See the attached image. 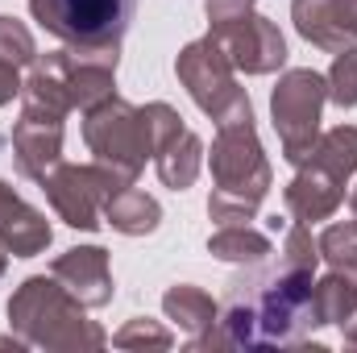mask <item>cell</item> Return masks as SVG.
I'll use <instances>...</instances> for the list:
<instances>
[{
	"label": "cell",
	"instance_id": "obj_13",
	"mask_svg": "<svg viewBox=\"0 0 357 353\" xmlns=\"http://www.w3.org/2000/svg\"><path fill=\"white\" fill-rule=\"evenodd\" d=\"M54 229L50 220L29 208L4 179H0V246L13 254V258H38L46 246H50Z\"/></svg>",
	"mask_w": 357,
	"mask_h": 353
},
{
	"label": "cell",
	"instance_id": "obj_12",
	"mask_svg": "<svg viewBox=\"0 0 357 353\" xmlns=\"http://www.w3.org/2000/svg\"><path fill=\"white\" fill-rule=\"evenodd\" d=\"M50 274L84 303V308H104L112 299V266L108 250L100 246H75L50 262Z\"/></svg>",
	"mask_w": 357,
	"mask_h": 353
},
{
	"label": "cell",
	"instance_id": "obj_28",
	"mask_svg": "<svg viewBox=\"0 0 357 353\" xmlns=\"http://www.w3.org/2000/svg\"><path fill=\"white\" fill-rule=\"evenodd\" d=\"M4 266H8V250L0 246V274H4Z\"/></svg>",
	"mask_w": 357,
	"mask_h": 353
},
{
	"label": "cell",
	"instance_id": "obj_29",
	"mask_svg": "<svg viewBox=\"0 0 357 353\" xmlns=\"http://www.w3.org/2000/svg\"><path fill=\"white\" fill-rule=\"evenodd\" d=\"M349 212H354V220H357V187H354V195H349Z\"/></svg>",
	"mask_w": 357,
	"mask_h": 353
},
{
	"label": "cell",
	"instance_id": "obj_6",
	"mask_svg": "<svg viewBox=\"0 0 357 353\" xmlns=\"http://www.w3.org/2000/svg\"><path fill=\"white\" fill-rule=\"evenodd\" d=\"M137 0H46L33 21L54 33L63 46L121 50V38L133 21Z\"/></svg>",
	"mask_w": 357,
	"mask_h": 353
},
{
	"label": "cell",
	"instance_id": "obj_2",
	"mask_svg": "<svg viewBox=\"0 0 357 353\" xmlns=\"http://www.w3.org/2000/svg\"><path fill=\"white\" fill-rule=\"evenodd\" d=\"M8 324H13L17 337H25V345L54 350V353H88L108 341L104 329L84 316V303L54 274L50 278L33 274L13 291Z\"/></svg>",
	"mask_w": 357,
	"mask_h": 353
},
{
	"label": "cell",
	"instance_id": "obj_8",
	"mask_svg": "<svg viewBox=\"0 0 357 353\" xmlns=\"http://www.w3.org/2000/svg\"><path fill=\"white\" fill-rule=\"evenodd\" d=\"M142 117H146V129H150V150H154L158 179L171 191H187L199 179V167H204V142L183 125V117L167 100L146 104Z\"/></svg>",
	"mask_w": 357,
	"mask_h": 353
},
{
	"label": "cell",
	"instance_id": "obj_17",
	"mask_svg": "<svg viewBox=\"0 0 357 353\" xmlns=\"http://www.w3.org/2000/svg\"><path fill=\"white\" fill-rule=\"evenodd\" d=\"M208 254L220 258V262L258 266V262H266L274 250H270V237L258 233L254 225H220V229L208 237Z\"/></svg>",
	"mask_w": 357,
	"mask_h": 353
},
{
	"label": "cell",
	"instance_id": "obj_23",
	"mask_svg": "<svg viewBox=\"0 0 357 353\" xmlns=\"http://www.w3.org/2000/svg\"><path fill=\"white\" fill-rule=\"evenodd\" d=\"M112 345H116V350H171L175 337H171L158 320L137 316V320H129V324L112 337Z\"/></svg>",
	"mask_w": 357,
	"mask_h": 353
},
{
	"label": "cell",
	"instance_id": "obj_10",
	"mask_svg": "<svg viewBox=\"0 0 357 353\" xmlns=\"http://www.w3.org/2000/svg\"><path fill=\"white\" fill-rule=\"evenodd\" d=\"M63 121L67 117H59V112L21 104V121L13 129V163L25 179L38 183L54 163H63Z\"/></svg>",
	"mask_w": 357,
	"mask_h": 353
},
{
	"label": "cell",
	"instance_id": "obj_15",
	"mask_svg": "<svg viewBox=\"0 0 357 353\" xmlns=\"http://www.w3.org/2000/svg\"><path fill=\"white\" fill-rule=\"evenodd\" d=\"M162 312H167V320H175L178 329L187 333V345L191 350H199V341L216 329V320H220V308H216V299L204 291V287H191V283H175L167 295H162Z\"/></svg>",
	"mask_w": 357,
	"mask_h": 353
},
{
	"label": "cell",
	"instance_id": "obj_4",
	"mask_svg": "<svg viewBox=\"0 0 357 353\" xmlns=\"http://www.w3.org/2000/svg\"><path fill=\"white\" fill-rule=\"evenodd\" d=\"M328 104V80L312 67H295L278 80L270 96V121L282 142V158L291 167H303L312 146L320 142V112Z\"/></svg>",
	"mask_w": 357,
	"mask_h": 353
},
{
	"label": "cell",
	"instance_id": "obj_18",
	"mask_svg": "<svg viewBox=\"0 0 357 353\" xmlns=\"http://www.w3.org/2000/svg\"><path fill=\"white\" fill-rule=\"evenodd\" d=\"M303 167H320L324 175L349 183V175H357V125H337V129L320 133V142L312 146Z\"/></svg>",
	"mask_w": 357,
	"mask_h": 353
},
{
	"label": "cell",
	"instance_id": "obj_5",
	"mask_svg": "<svg viewBox=\"0 0 357 353\" xmlns=\"http://www.w3.org/2000/svg\"><path fill=\"white\" fill-rule=\"evenodd\" d=\"M233 71H237V67L229 63V54L220 50V42H216L212 33L187 42L175 59L178 84H183L187 96L199 104V112H208L216 125L229 121V117H237V112H245V108H254L250 96H245V88H237V75H233Z\"/></svg>",
	"mask_w": 357,
	"mask_h": 353
},
{
	"label": "cell",
	"instance_id": "obj_9",
	"mask_svg": "<svg viewBox=\"0 0 357 353\" xmlns=\"http://www.w3.org/2000/svg\"><path fill=\"white\" fill-rule=\"evenodd\" d=\"M212 38L220 42V50L229 54V63L245 75H270L287 63V38L278 33V25L262 17V13H250L241 21H229V25H216Z\"/></svg>",
	"mask_w": 357,
	"mask_h": 353
},
{
	"label": "cell",
	"instance_id": "obj_16",
	"mask_svg": "<svg viewBox=\"0 0 357 353\" xmlns=\"http://www.w3.org/2000/svg\"><path fill=\"white\" fill-rule=\"evenodd\" d=\"M104 220L125 237H150L162 225V208H158L154 195H146L142 187L129 183V187H121L104 200Z\"/></svg>",
	"mask_w": 357,
	"mask_h": 353
},
{
	"label": "cell",
	"instance_id": "obj_7",
	"mask_svg": "<svg viewBox=\"0 0 357 353\" xmlns=\"http://www.w3.org/2000/svg\"><path fill=\"white\" fill-rule=\"evenodd\" d=\"M38 183H42L50 208L59 212V220L71 225V229H84V233L100 229V220H104V200H108L112 191L129 187L125 179L116 175V171H108L104 163H91V167L54 163Z\"/></svg>",
	"mask_w": 357,
	"mask_h": 353
},
{
	"label": "cell",
	"instance_id": "obj_1",
	"mask_svg": "<svg viewBox=\"0 0 357 353\" xmlns=\"http://www.w3.org/2000/svg\"><path fill=\"white\" fill-rule=\"evenodd\" d=\"M212 195H208V216L216 225H250L270 191V163L262 154L258 129H254V108L229 117L216 125L212 142Z\"/></svg>",
	"mask_w": 357,
	"mask_h": 353
},
{
	"label": "cell",
	"instance_id": "obj_24",
	"mask_svg": "<svg viewBox=\"0 0 357 353\" xmlns=\"http://www.w3.org/2000/svg\"><path fill=\"white\" fill-rule=\"evenodd\" d=\"M0 59H8L17 67H33V59H38V42L17 17H0Z\"/></svg>",
	"mask_w": 357,
	"mask_h": 353
},
{
	"label": "cell",
	"instance_id": "obj_26",
	"mask_svg": "<svg viewBox=\"0 0 357 353\" xmlns=\"http://www.w3.org/2000/svg\"><path fill=\"white\" fill-rule=\"evenodd\" d=\"M21 67L17 63H8V59H0V104H13L17 96H21Z\"/></svg>",
	"mask_w": 357,
	"mask_h": 353
},
{
	"label": "cell",
	"instance_id": "obj_14",
	"mask_svg": "<svg viewBox=\"0 0 357 353\" xmlns=\"http://www.w3.org/2000/svg\"><path fill=\"white\" fill-rule=\"evenodd\" d=\"M282 204H287L291 220H299V225L328 220L345 204V183L324 175L320 167H295V179L282 191Z\"/></svg>",
	"mask_w": 357,
	"mask_h": 353
},
{
	"label": "cell",
	"instance_id": "obj_30",
	"mask_svg": "<svg viewBox=\"0 0 357 353\" xmlns=\"http://www.w3.org/2000/svg\"><path fill=\"white\" fill-rule=\"evenodd\" d=\"M25 4H29V13H38V8H42L46 0H25Z\"/></svg>",
	"mask_w": 357,
	"mask_h": 353
},
{
	"label": "cell",
	"instance_id": "obj_20",
	"mask_svg": "<svg viewBox=\"0 0 357 353\" xmlns=\"http://www.w3.org/2000/svg\"><path fill=\"white\" fill-rule=\"evenodd\" d=\"M316 246H320V258L333 266V270L354 274V278H357V220L328 225V229L316 237Z\"/></svg>",
	"mask_w": 357,
	"mask_h": 353
},
{
	"label": "cell",
	"instance_id": "obj_22",
	"mask_svg": "<svg viewBox=\"0 0 357 353\" xmlns=\"http://www.w3.org/2000/svg\"><path fill=\"white\" fill-rule=\"evenodd\" d=\"M324 80H328V100L337 108H357V46L337 50Z\"/></svg>",
	"mask_w": 357,
	"mask_h": 353
},
{
	"label": "cell",
	"instance_id": "obj_25",
	"mask_svg": "<svg viewBox=\"0 0 357 353\" xmlns=\"http://www.w3.org/2000/svg\"><path fill=\"white\" fill-rule=\"evenodd\" d=\"M204 13H208V25H229V21H241L254 13V0H204Z\"/></svg>",
	"mask_w": 357,
	"mask_h": 353
},
{
	"label": "cell",
	"instance_id": "obj_19",
	"mask_svg": "<svg viewBox=\"0 0 357 353\" xmlns=\"http://www.w3.org/2000/svg\"><path fill=\"white\" fill-rule=\"evenodd\" d=\"M312 303H316V320L320 324H345L357 312V278L328 270L320 283H312Z\"/></svg>",
	"mask_w": 357,
	"mask_h": 353
},
{
	"label": "cell",
	"instance_id": "obj_21",
	"mask_svg": "<svg viewBox=\"0 0 357 353\" xmlns=\"http://www.w3.org/2000/svg\"><path fill=\"white\" fill-rule=\"evenodd\" d=\"M282 266H287V270H299V274H316V266H320V246H316L312 229L299 225V220L287 225V237H282Z\"/></svg>",
	"mask_w": 357,
	"mask_h": 353
},
{
	"label": "cell",
	"instance_id": "obj_27",
	"mask_svg": "<svg viewBox=\"0 0 357 353\" xmlns=\"http://www.w3.org/2000/svg\"><path fill=\"white\" fill-rule=\"evenodd\" d=\"M341 341H345L349 350H357V312L345 320V324H341Z\"/></svg>",
	"mask_w": 357,
	"mask_h": 353
},
{
	"label": "cell",
	"instance_id": "obj_3",
	"mask_svg": "<svg viewBox=\"0 0 357 353\" xmlns=\"http://www.w3.org/2000/svg\"><path fill=\"white\" fill-rule=\"evenodd\" d=\"M84 142H88L91 158L104 163L108 171H116L125 183H137L146 158H154L142 108L121 96H108L84 112Z\"/></svg>",
	"mask_w": 357,
	"mask_h": 353
},
{
	"label": "cell",
	"instance_id": "obj_11",
	"mask_svg": "<svg viewBox=\"0 0 357 353\" xmlns=\"http://www.w3.org/2000/svg\"><path fill=\"white\" fill-rule=\"evenodd\" d=\"M291 21L303 42L328 54L357 42V0H291Z\"/></svg>",
	"mask_w": 357,
	"mask_h": 353
}]
</instances>
